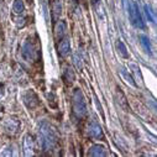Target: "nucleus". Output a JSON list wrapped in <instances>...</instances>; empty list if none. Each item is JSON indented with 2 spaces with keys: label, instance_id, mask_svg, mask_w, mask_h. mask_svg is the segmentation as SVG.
Here are the masks:
<instances>
[{
  "label": "nucleus",
  "instance_id": "nucleus-1",
  "mask_svg": "<svg viewBox=\"0 0 157 157\" xmlns=\"http://www.w3.org/2000/svg\"><path fill=\"white\" fill-rule=\"evenodd\" d=\"M38 140H40V146L44 151H51L55 148L57 144V132L48 123L42 121L38 128Z\"/></svg>",
  "mask_w": 157,
  "mask_h": 157
},
{
  "label": "nucleus",
  "instance_id": "nucleus-2",
  "mask_svg": "<svg viewBox=\"0 0 157 157\" xmlns=\"http://www.w3.org/2000/svg\"><path fill=\"white\" fill-rule=\"evenodd\" d=\"M124 5L126 8L130 22L135 27L144 30L145 29V22H144V19L141 16V13H140V9H139L137 4L135 2H130V0H124Z\"/></svg>",
  "mask_w": 157,
  "mask_h": 157
},
{
  "label": "nucleus",
  "instance_id": "nucleus-3",
  "mask_svg": "<svg viewBox=\"0 0 157 157\" xmlns=\"http://www.w3.org/2000/svg\"><path fill=\"white\" fill-rule=\"evenodd\" d=\"M73 111L78 117H84L87 115V103L81 89H74L73 95Z\"/></svg>",
  "mask_w": 157,
  "mask_h": 157
},
{
  "label": "nucleus",
  "instance_id": "nucleus-4",
  "mask_svg": "<svg viewBox=\"0 0 157 157\" xmlns=\"http://www.w3.org/2000/svg\"><path fill=\"white\" fill-rule=\"evenodd\" d=\"M21 53H22L24 59L27 61V62H32V61H35L36 57H37V50H36L35 45H33L30 40H27V41L22 45V51H21Z\"/></svg>",
  "mask_w": 157,
  "mask_h": 157
},
{
  "label": "nucleus",
  "instance_id": "nucleus-5",
  "mask_svg": "<svg viewBox=\"0 0 157 157\" xmlns=\"http://www.w3.org/2000/svg\"><path fill=\"white\" fill-rule=\"evenodd\" d=\"M22 99H24V103L26 104V106L30 108V109H33L35 106L38 105V98L35 94V92H32V90L25 92L22 94Z\"/></svg>",
  "mask_w": 157,
  "mask_h": 157
},
{
  "label": "nucleus",
  "instance_id": "nucleus-6",
  "mask_svg": "<svg viewBox=\"0 0 157 157\" xmlns=\"http://www.w3.org/2000/svg\"><path fill=\"white\" fill-rule=\"evenodd\" d=\"M88 134L90 137L93 139H104V134H103V129L100 128V125H98L97 123H90L88 125Z\"/></svg>",
  "mask_w": 157,
  "mask_h": 157
},
{
  "label": "nucleus",
  "instance_id": "nucleus-7",
  "mask_svg": "<svg viewBox=\"0 0 157 157\" xmlns=\"http://www.w3.org/2000/svg\"><path fill=\"white\" fill-rule=\"evenodd\" d=\"M24 153H25V156L33 155V141H32V137L30 135L25 136V140H24Z\"/></svg>",
  "mask_w": 157,
  "mask_h": 157
},
{
  "label": "nucleus",
  "instance_id": "nucleus-8",
  "mask_svg": "<svg viewBox=\"0 0 157 157\" xmlns=\"http://www.w3.org/2000/svg\"><path fill=\"white\" fill-rule=\"evenodd\" d=\"M89 156H106L108 152H106V148L103 146V145H93L90 148H89Z\"/></svg>",
  "mask_w": 157,
  "mask_h": 157
},
{
  "label": "nucleus",
  "instance_id": "nucleus-9",
  "mask_svg": "<svg viewBox=\"0 0 157 157\" xmlns=\"http://www.w3.org/2000/svg\"><path fill=\"white\" fill-rule=\"evenodd\" d=\"M4 128H5L6 131L15 134L19 130V128H20V123L16 119H14V117H11V119H8L6 120V123L4 124Z\"/></svg>",
  "mask_w": 157,
  "mask_h": 157
},
{
  "label": "nucleus",
  "instance_id": "nucleus-10",
  "mask_svg": "<svg viewBox=\"0 0 157 157\" xmlns=\"http://www.w3.org/2000/svg\"><path fill=\"white\" fill-rule=\"evenodd\" d=\"M69 52H71V44H69V41L68 40H62L59 42V45H58V53H59V56L66 57V56H68Z\"/></svg>",
  "mask_w": 157,
  "mask_h": 157
},
{
  "label": "nucleus",
  "instance_id": "nucleus-11",
  "mask_svg": "<svg viewBox=\"0 0 157 157\" xmlns=\"http://www.w3.org/2000/svg\"><path fill=\"white\" fill-rule=\"evenodd\" d=\"M66 31H67V25L64 21H58L56 24V27H55V33H56V37L57 38H63V36L66 35Z\"/></svg>",
  "mask_w": 157,
  "mask_h": 157
},
{
  "label": "nucleus",
  "instance_id": "nucleus-12",
  "mask_svg": "<svg viewBox=\"0 0 157 157\" xmlns=\"http://www.w3.org/2000/svg\"><path fill=\"white\" fill-rule=\"evenodd\" d=\"M139 40H140V44H141L144 51H145L147 55H151L152 52H151V41H150V38H148L147 36H145V35H141V36L139 37Z\"/></svg>",
  "mask_w": 157,
  "mask_h": 157
},
{
  "label": "nucleus",
  "instance_id": "nucleus-13",
  "mask_svg": "<svg viewBox=\"0 0 157 157\" xmlns=\"http://www.w3.org/2000/svg\"><path fill=\"white\" fill-rule=\"evenodd\" d=\"M120 74H121V77H123V79L126 82V83H129L130 86H132V87H136V83H135V79H134V77L124 68V67H120Z\"/></svg>",
  "mask_w": 157,
  "mask_h": 157
},
{
  "label": "nucleus",
  "instance_id": "nucleus-14",
  "mask_svg": "<svg viewBox=\"0 0 157 157\" xmlns=\"http://www.w3.org/2000/svg\"><path fill=\"white\" fill-rule=\"evenodd\" d=\"M63 79L66 81L67 84H72V83L75 81V75H74V72H73L72 68L67 67V68L64 69V72H63Z\"/></svg>",
  "mask_w": 157,
  "mask_h": 157
},
{
  "label": "nucleus",
  "instance_id": "nucleus-15",
  "mask_svg": "<svg viewBox=\"0 0 157 157\" xmlns=\"http://www.w3.org/2000/svg\"><path fill=\"white\" fill-rule=\"evenodd\" d=\"M129 68H130L131 73L134 74L135 79L139 81V82H142V75H141V72H140V67L135 63H129Z\"/></svg>",
  "mask_w": 157,
  "mask_h": 157
},
{
  "label": "nucleus",
  "instance_id": "nucleus-16",
  "mask_svg": "<svg viewBox=\"0 0 157 157\" xmlns=\"http://www.w3.org/2000/svg\"><path fill=\"white\" fill-rule=\"evenodd\" d=\"M13 11L17 15H21L24 14L25 11V5H24V2L22 0H15L14 4H13Z\"/></svg>",
  "mask_w": 157,
  "mask_h": 157
},
{
  "label": "nucleus",
  "instance_id": "nucleus-17",
  "mask_svg": "<svg viewBox=\"0 0 157 157\" xmlns=\"http://www.w3.org/2000/svg\"><path fill=\"white\" fill-rule=\"evenodd\" d=\"M116 48H117V51H119V53H120L121 57H124V58H128V57H129L128 48H126L125 44H124L121 40H117V41H116Z\"/></svg>",
  "mask_w": 157,
  "mask_h": 157
},
{
  "label": "nucleus",
  "instance_id": "nucleus-18",
  "mask_svg": "<svg viewBox=\"0 0 157 157\" xmlns=\"http://www.w3.org/2000/svg\"><path fill=\"white\" fill-rule=\"evenodd\" d=\"M52 11H53V17L58 19V16L62 13V4H61V0H55L53 5H52Z\"/></svg>",
  "mask_w": 157,
  "mask_h": 157
},
{
  "label": "nucleus",
  "instance_id": "nucleus-19",
  "mask_svg": "<svg viewBox=\"0 0 157 157\" xmlns=\"http://www.w3.org/2000/svg\"><path fill=\"white\" fill-rule=\"evenodd\" d=\"M144 10H145V14H146V17L148 21H151L152 24L156 22V17H155V14L152 11V8L148 5V4H145L144 5Z\"/></svg>",
  "mask_w": 157,
  "mask_h": 157
},
{
  "label": "nucleus",
  "instance_id": "nucleus-20",
  "mask_svg": "<svg viewBox=\"0 0 157 157\" xmlns=\"http://www.w3.org/2000/svg\"><path fill=\"white\" fill-rule=\"evenodd\" d=\"M93 5L95 6V10H97V14H98L99 19H100V20H104V19H105V16H104L103 6H101V4L99 3V0H93Z\"/></svg>",
  "mask_w": 157,
  "mask_h": 157
},
{
  "label": "nucleus",
  "instance_id": "nucleus-21",
  "mask_svg": "<svg viewBox=\"0 0 157 157\" xmlns=\"http://www.w3.org/2000/svg\"><path fill=\"white\" fill-rule=\"evenodd\" d=\"M117 93H119V95L121 97V99L119 98V99H120V100H119V104H120V106H121V108H124L126 111H129V105H128V101H126V99H125L124 94H123V93H121L119 89H117Z\"/></svg>",
  "mask_w": 157,
  "mask_h": 157
},
{
  "label": "nucleus",
  "instance_id": "nucleus-22",
  "mask_svg": "<svg viewBox=\"0 0 157 157\" xmlns=\"http://www.w3.org/2000/svg\"><path fill=\"white\" fill-rule=\"evenodd\" d=\"M73 62H74L77 69H82L83 68V62H82V58L79 57V55H74L73 56Z\"/></svg>",
  "mask_w": 157,
  "mask_h": 157
}]
</instances>
